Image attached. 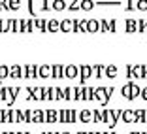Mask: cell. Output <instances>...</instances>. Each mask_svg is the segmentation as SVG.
I'll use <instances>...</instances> for the list:
<instances>
[{"label":"cell","mask_w":147,"mask_h":134,"mask_svg":"<svg viewBox=\"0 0 147 134\" xmlns=\"http://www.w3.org/2000/svg\"><path fill=\"white\" fill-rule=\"evenodd\" d=\"M26 91V98L28 100H43V87H28Z\"/></svg>","instance_id":"3957f363"},{"label":"cell","mask_w":147,"mask_h":134,"mask_svg":"<svg viewBox=\"0 0 147 134\" xmlns=\"http://www.w3.org/2000/svg\"><path fill=\"white\" fill-rule=\"evenodd\" d=\"M59 123H68V112H66V110H61V112H59Z\"/></svg>","instance_id":"74e56055"},{"label":"cell","mask_w":147,"mask_h":134,"mask_svg":"<svg viewBox=\"0 0 147 134\" xmlns=\"http://www.w3.org/2000/svg\"><path fill=\"white\" fill-rule=\"evenodd\" d=\"M125 2H126V6H125L126 12H134V9H136V4L132 2V0H125Z\"/></svg>","instance_id":"b9f144b4"},{"label":"cell","mask_w":147,"mask_h":134,"mask_svg":"<svg viewBox=\"0 0 147 134\" xmlns=\"http://www.w3.org/2000/svg\"><path fill=\"white\" fill-rule=\"evenodd\" d=\"M109 32H117V21L109 19Z\"/></svg>","instance_id":"7bdbcfd3"},{"label":"cell","mask_w":147,"mask_h":134,"mask_svg":"<svg viewBox=\"0 0 147 134\" xmlns=\"http://www.w3.org/2000/svg\"><path fill=\"white\" fill-rule=\"evenodd\" d=\"M32 123H45V112H42V110H34Z\"/></svg>","instance_id":"cb8c5ba5"},{"label":"cell","mask_w":147,"mask_h":134,"mask_svg":"<svg viewBox=\"0 0 147 134\" xmlns=\"http://www.w3.org/2000/svg\"><path fill=\"white\" fill-rule=\"evenodd\" d=\"M51 78L53 79H61V78H64V66L62 64H55V66H51Z\"/></svg>","instance_id":"7c38bea8"},{"label":"cell","mask_w":147,"mask_h":134,"mask_svg":"<svg viewBox=\"0 0 147 134\" xmlns=\"http://www.w3.org/2000/svg\"><path fill=\"white\" fill-rule=\"evenodd\" d=\"M140 95H142V89H140L136 83H132V81L125 83V85L121 87V96L126 98V100H136Z\"/></svg>","instance_id":"6da1fadb"},{"label":"cell","mask_w":147,"mask_h":134,"mask_svg":"<svg viewBox=\"0 0 147 134\" xmlns=\"http://www.w3.org/2000/svg\"><path fill=\"white\" fill-rule=\"evenodd\" d=\"M40 66H36V64H26L25 66V79H36V78H40Z\"/></svg>","instance_id":"8992f818"},{"label":"cell","mask_w":147,"mask_h":134,"mask_svg":"<svg viewBox=\"0 0 147 134\" xmlns=\"http://www.w3.org/2000/svg\"><path fill=\"white\" fill-rule=\"evenodd\" d=\"M61 134H70V132H61Z\"/></svg>","instance_id":"f5cc1de1"},{"label":"cell","mask_w":147,"mask_h":134,"mask_svg":"<svg viewBox=\"0 0 147 134\" xmlns=\"http://www.w3.org/2000/svg\"><path fill=\"white\" fill-rule=\"evenodd\" d=\"M0 32H8V23H4L0 19Z\"/></svg>","instance_id":"ee69618b"},{"label":"cell","mask_w":147,"mask_h":134,"mask_svg":"<svg viewBox=\"0 0 147 134\" xmlns=\"http://www.w3.org/2000/svg\"><path fill=\"white\" fill-rule=\"evenodd\" d=\"M51 9L53 12H64V9H68V0H51Z\"/></svg>","instance_id":"9c48e42d"},{"label":"cell","mask_w":147,"mask_h":134,"mask_svg":"<svg viewBox=\"0 0 147 134\" xmlns=\"http://www.w3.org/2000/svg\"><path fill=\"white\" fill-rule=\"evenodd\" d=\"M104 72H106V66L104 64H94L92 66V74H94V78H104Z\"/></svg>","instance_id":"7402d4cb"},{"label":"cell","mask_w":147,"mask_h":134,"mask_svg":"<svg viewBox=\"0 0 147 134\" xmlns=\"http://www.w3.org/2000/svg\"><path fill=\"white\" fill-rule=\"evenodd\" d=\"M94 96H96V100H98V102L102 104V106H106L111 95H109L108 87H96V89H94Z\"/></svg>","instance_id":"7a4b0ae2"},{"label":"cell","mask_w":147,"mask_h":134,"mask_svg":"<svg viewBox=\"0 0 147 134\" xmlns=\"http://www.w3.org/2000/svg\"><path fill=\"white\" fill-rule=\"evenodd\" d=\"M79 0H68V6H74V4H78Z\"/></svg>","instance_id":"bcb514c9"},{"label":"cell","mask_w":147,"mask_h":134,"mask_svg":"<svg viewBox=\"0 0 147 134\" xmlns=\"http://www.w3.org/2000/svg\"><path fill=\"white\" fill-rule=\"evenodd\" d=\"M9 78H11V79H21V78H25V68H21L19 64L9 66Z\"/></svg>","instance_id":"ba28073f"},{"label":"cell","mask_w":147,"mask_h":134,"mask_svg":"<svg viewBox=\"0 0 147 134\" xmlns=\"http://www.w3.org/2000/svg\"><path fill=\"white\" fill-rule=\"evenodd\" d=\"M61 30L62 32H72V19H64V21H61Z\"/></svg>","instance_id":"83f0119b"},{"label":"cell","mask_w":147,"mask_h":134,"mask_svg":"<svg viewBox=\"0 0 147 134\" xmlns=\"http://www.w3.org/2000/svg\"><path fill=\"white\" fill-rule=\"evenodd\" d=\"M79 121L81 123H91V121H94V115H92L91 110H83V112H79Z\"/></svg>","instance_id":"4fadbf2b"},{"label":"cell","mask_w":147,"mask_h":134,"mask_svg":"<svg viewBox=\"0 0 147 134\" xmlns=\"http://www.w3.org/2000/svg\"><path fill=\"white\" fill-rule=\"evenodd\" d=\"M74 100H85V87H74Z\"/></svg>","instance_id":"44dd1931"},{"label":"cell","mask_w":147,"mask_h":134,"mask_svg":"<svg viewBox=\"0 0 147 134\" xmlns=\"http://www.w3.org/2000/svg\"><path fill=\"white\" fill-rule=\"evenodd\" d=\"M17 134H28V132H17Z\"/></svg>","instance_id":"f907efd6"},{"label":"cell","mask_w":147,"mask_h":134,"mask_svg":"<svg viewBox=\"0 0 147 134\" xmlns=\"http://www.w3.org/2000/svg\"><path fill=\"white\" fill-rule=\"evenodd\" d=\"M132 134H142V132H132Z\"/></svg>","instance_id":"816d5d0a"},{"label":"cell","mask_w":147,"mask_h":134,"mask_svg":"<svg viewBox=\"0 0 147 134\" xmlns=\"http://www.w3.org/2000/svg\"><path fill=\"white\" fill-rule=\"evenodd\" d=\"M9 78V68L4 64H0V85H4V81Z\"/></svg>","instance_id":"603a6c76"},{"label":"cell","mask_w":147,"mask_h":134,"mask_svg":"<svg viewBox=\"0 0 147 134\" xmlns=\"http://www.w3.org/2000/svg\"><path fill=\"white\" fill-rule=\"evenodd\" d=\"M104 76H106V78H109V79H115V78H117V66H115V64H109V66H106V72H104Z\"/></svg>","instance_id":"ffe728a7"},{"label":"cell","mask_w":147,"mask_h":134,"mask_svg":"<svg viewBox=\"0 0 147 134\" xmlns=\"http://www.w3.org/2000/svg\"><path fill=\"white\" fill-rule=\"evenodd\" d=\"M23 115H25V123H32V117H34V112H32V110H26V112L23 113Z\"/></svg>","instance_id":"60d3db41"},{"label":"cell","mask_w":147,"mask_h":134,"mask_svg":"<svg viewBox=\"0 0 147 134\" xmlns=\"http://www.w3.org/2000/svg\"><path fill=\"white\" fill-rule=\"evenodd\" d=\"M147 121V112L145 110H136V123H145Z\"/></svg>","instance_id":"d4e9b609"},{"label":"cell","mask_w":147,"mask_h":134,"mask_svg":"<svg viewBox=\"0 0 147 134\" xmlns=\"http://www.w3.org/2000/svg\"><path fill=\"white\" fill-rule=\"evenodd\" d=\"M92 115H94V123H104V117H102V110H92Z\"/></svg>","instance_id":"836d02e7"},{"label":"cell","mask_w":147,"mask_h":134,"mask_svg":"<svg viewBox=\"0 0 147 134\" xmlns=\"http://www.w3.org/2000/svg\"><path fill=\"white\" fill-rule=\"evenodd\" d=\"M45 123H59V112L47 110V112H45Z\"/></svg>","instance_id":"e0dca14e"},{"label":"cell","mask_w":147,"mask_h":134,"mask_svg":"<svg viewBox=\"0 0 147 134\" xmlns=\"http://www.w3.org/2000/svg\"><path fill=\"white\" fill-rule=\"evenodd\" d=\"M26 2H28V13H30L32 17H36V8H34L36 0H26Z\"/></svg>","instance_id":"ab89813d"},{"label":"cell","mask_w":147,"mask_h":134,"mask_svg":"<svg viewBox=\"0 0 147 134\" xmlns=\"http://www.w3.org/2000/svg\"><path fill=\"white\" fill-rule=\"evenodd\" d=\"M43 134H59V132H43Z\"/></svg>","instance_id":"7dc6e473"},{"label":"cell","mask_w":147,"mask_h":134,"mask_svg":"<svg viewBox=\"0 0 147 134\" xmlns=\"http://www.w3.org/2000/svg\"><path fill=\"white\" fill-rule=\"evenodd\" d=\"M94 6L96 0H79V9H83V12H91Z\"/></svg>","instance_id":"9a60e30c"},{"label":"cell","mask_w":147,"mask_h":134,"mask_svg":"<svg viewBox=\"0 0 147 134\" xmlns=\"http://www.w3.org/2000/svg\"><path fill=\"white\" fill-rule=\"evenodd\" d=\"M78 134H87V132H78Z\"/></svg>","instance_id":"db71d44e"},{"label":"cell","mask_w":147,"mask_h":134,"mask_svg":"<svg viewBox=\"0 0 147 134\" xmlns=\"http://www.w3.org/2000/svg\"><path fill=\"white\" fill-rule=\"evenodd\" d=\"M142 134H147V132H142Z\"/></svg>","instance_id":"11a10c76"},{"label":"cell","mask_w":147,"mask_h":134,"mask_svg":"<svg viewBox=\"0 0 147 134\" xmlns=\"http://www.w3.org/2000/svg\"><path fill=\"white\" fill-rule=\"evenodd\" d=\"M100 30V19H89V23H87V32H98Z\"/></svg>","instance_id":"5bb4252c"},{"label":"cell","mask_w":147,"mask_h":134,"mask_svg":"<svg viewBox=\"0 0 147 134\" xmlns=\"http://www.w3.org/2000/svg\"><path fill=\"white\" fill-rule=\"evenodd\" d=\"M51 72H53V70L49 68V64H42L38 74H40V78H42V79H47V78H51Z\"/></svg>","instance_id":"ac0fdd59"},{"label":"cell","mask_w":147,"mask_h":134,"mask_svg":"<svg viewBox=\"0 0 147 134\" xmlns=\"http://www.w3.org/2000/svg\"><path fill=\"white\" fill-rule=\"evenodd\" d=\"M8 2H9V9H11V12L21 9V0H8Z\"/></svg>","instance_id":"d6a6232c"},{"label":"cell","mask_w":147,"mask_h":134,"mask_svg":"<svg viewBox=\"0 0 147 134\" xmlns=\"http://www.w3.org/2000/svg\"><path fill=\"white\" fill-rule=\"evenodd\" d=\"M8 30L9 32H19V21L17 19H9L8 21Z\"/></svg>","instance_id":"484cf974"},{"label":"cell","mask_w":147,"mask_h":134,"mask_svg":"<svg viewBox=\"0 0 147 134\" xmlns=\"http://www.w3.org/2000/svg\"><path fill=\"white\" fill-rule=\"evenodd\" d=\"M38 2H40V12H49V9H51L47 0H38Z\"/></svg>","instance_id":"f35d334b"},{"label":"cell","mask_w":147,"mask_h":134,"mask_svg":"<svg viewBox=\"0 0 147 134\" xmlns=\"http://www.w3.org/2000/svg\"><path fill=\"white\" fill-rule=\"evenodd\" d=\"M78 121V112L76 110H68V123H76Z\"/></svg>","instance_id":"8d00e7d4"},{"label":"cell","mask_w":147,"mask_h":134,"mask_svg":"<svg viewBox=\"0 0 147 134\" xmlns=\"http://www.w3.org/2000/svg\"><path fill=\"white\" fill-rule=\"evenodd\" d=\"M100 32H109V19H100Z\"/></svg>","instance_id":"f1b7e54d"},{"label":"cell","mask_w":147,"mask_h":134,"mask_svg":"<svg viewBox=\"0 0 147 134\" xmlns=\"http://www.w3.org/2000/svg\"><path fill=\"white\" fill-rule=\"evenodd\" d=\"M138 32H142V34L147 32V19H138Z\"/></svg>","instance_id":"4dcf8cb0"},{"label":"cell","mask_w":147,"mask_h":134,"mask_svg":"<svg viewBox=\"0 0 147 134\" xmlns=\"http://www.w3.org/2000/svg\"><path fill=\"white\" fill-rule=\"evenodd\" d=\"M64 78H68V79L79 78V66H76V64H68V66H64Z\"/></svg>","instance_id":"52a82bcc"},{"label":"cell","mask_w":147,"mask_h":134,"mask_svg":"<svg viewBox=\"0 0 147 134\" xmlns=\"http://www.w3.org/2000/svg\"><path fill=\"white\" fill-rule=\"evenodd\" d=\"M47 30L49 32H59V30H61V21L49 19V21H47Z\"/></svg>","instance_id":"d6986e66"},{"label":"cell","mask_w":147,"mask_h":134,"mask_svg":"<svg viewBox=\"0 0 147 134\" xmlns=\"http://www.w3.org/2000/svg\"><path fill=\"white\" fill-rule=\"evenodd\" d=\"M102 117H104V123L109 127V129H115V125H117V119H115V115H113V110H108V108H104V110H102Z\"/></svg>","instance_id":"5b68a950"},{"label":"cell","mask_w":147,"mask_h":134,"mask_svg":"<svg viewBox=\"0 0 147 134\" xmlns=\"http://www.w3.org/2000/svg\"><path fill=\"white\" fill-rule=\"evenodd\" d=\"M125 30L128 32V34H132V32H138V21L128 17V19L125 21Z\"/></svg>","instance_id":"8fae6325"},{"label":"cell","mask_w":147,"mask_h":134,"mask_svg":"<svg viewBox=\"0 0 147 134\" xmlns=\"http://www.w3.org/2000/svg\"><path fill=\"white\" fill-rule=\"evenodd\" d=\"M145 78H147V66H145Z\"/></svg>","instance_id":"681fc988"},{"label":"cell","mask_w":147,"mask_h":134,"mask_svg":"<svg viewBox=\"0 0 147 134\" xmlns=\"http://www.w3.org/2000/svg\"><path fill=\"white\" fill-rule=\"evenodd\" d=\"M72 32H81V21L79 19H72Z\"/></svg>","instance_id":"d590c367"},{"label":"cell","mask_w":147,"mask_h":134,"mask_svg":"<svg viewBox=\"0 0 147 134\" xmlns=\"http://www.w3.org/2000/svg\"><path fill=\"white\" fill-rule=\"evenodd\" d=\"M121 121H125V123H136V110H123Z\"/></svg>","instance_id":"30bf717a"},{"label":"cell","mask_w":147,"mask_h":134,"mask_svg":"<svg viewBox=\"0 0 147 134\" xmlns=\"http://www.w3.org/2000/svg\"><path fill=\"white\" fill-rule=\"evenodd\" d=\"M134 79H147L145 78V66L143 64H136L134 66Z\"/></svg>","instance_id":"2e32d148"},{"label":"cell","mask_w":147,"mask_h":134,"mask_svg":"<svg viewBox=\"0 0 147 134\" xmlns=\"http://www.w3.org/2000/svg\"><path fill=\"white\" fill-rule=\"evenodd\" d=\"M36 28L42 30V32H45L47 30V19H38L36 17Z\"/></svg>","instance_id":"4316f807"},{"label":"cell","mask_w":147,"mask_h":134,"mask_svg":"<svg viewBox=\"0 0 147 134\" xmlns=\"http://www.w3.org/2000/svg\"><path fill=\"white\" fill-rule=\"evenodd\" d=\"M140 96H142V98L147 102V87H143V89H142V95H140Z\"/></svg>","instance_id":"f6af8a7d"},{"label":"cell","mask_w":147,"mask_h":134,"mask_svg":"<svg viewBox=\"0 0 147 134\" xmlns=\"http://www.w3.org/2000/svg\"><path fill=\"white\" fill-rule=\"evenodd\" d=\"M89 78H92V66H89V64H81L79 66V83H87V79Z\"/></svg>","instance_id":"277c9868"},{"label":"cell","mask_w":147,"mask_h":134,"mask_svg":"<svg viewBox=\"0 0 147 134\" xmlns=\"http://www.w3.org/2000/svg\"><path fill=\"white\" fill-rule=\"evenodd\" d=\"M136 9L138 12H147V0H136Z\"/></svg>","instance_id":"1f68e13d"},{"label":"cell","mask_w":147,"mask_h":134,"mask_svg":"<svg viewBox=\"0 0 147 134\" xmlns=\"http://www.w3.org/2000/svg\"><path fill=\"white\" fill-rule=\"evenodd\" d=\"M2 134H13V132H9V130H8V132H2Z\"/></svg>","instance_id":"c3c4849f"},{"label":"cell","mask_w":147,"mask_h":134,"mask_svg":"<svg viewBox=\"0 0 147 134\" xmlns=\"http://www.w3.org/2000/svg\"><path fill=\"white\" fill-rule=\"evenodd\" d=\"M85 100H96L94 87H85Z\"/></svg>","instance_id":"f546056e"},{"label":"cell","mask_w":147,"mask_h":134,"mask_svg":"<svg viewBox=\"0 0 147 134\" xmlns=\"http://www.w3.org/2000/svg\"><path fill=\"white\" fill-rule=\"evenodd\" d=\"M47 100H57V87H47Z\"/></svg>","instance_id":"e575fe53"}]
</instances>
